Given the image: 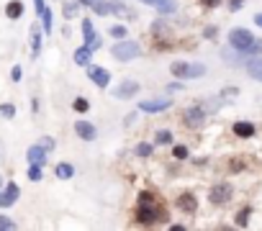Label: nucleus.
<instances>
[{"label": "nucleus", "mask_w": 262, "mask_h": 231, "mask_svg": "<svg viewBox=\"0 0 262 231\" xmlns=\"http://www.w3.org/2000/svg\"><path fill=\"white\" fill-rule=\"evenodd\" d=\"M137 93H141V85L137 80H121L113 90V98H119V100H131Z\"/></svg>", "instance_id": "obj_9"}, {"label": "nucleus", "mask_w": 262, "mask_h": 231, "mask_svg": "<svg viewBox=\"0 0 262 231\" xmlns=\"http://www.w3.org/2000/svg\"><path fill=\"white\" fill-rule=\"evenodd\" d=\"M201 3H203L206 8H216V5H219V0H201Z\"/></svg>", "instance_id": "obj_41"}, {"label": "nucleus", "mask_w": 262, "mask_h": 231, "mask_svg": "<svg viewBox=\"0 0 262 231\" xmlns=\"http://www.w3.org/2000/svg\"><path fill=\"white\" fill-rule=\"evenodd\" d=\"M188 154H191V152H188V147H185V144L173 147V157H175V159H188Z\"/></svg>", "instance_id": "obj_31"}, {"label": "nucleus", "mask_w": 262, "mask_h": 231, "mask_svg": "<svg viewBox=\"0 0 262 231\" xmlns=\"http://www.w3.org/2000/svg\"><path fill=\"white\" fill-rule=\"evenodd\" d=\"M152 149H155V144H149V141H139L137 149H134V154H137V157H149Z\"/></svg>", "instance_id": "obj_24"}, {"label": "nucleus", "mask_w": 262, "mask_h": 231, "mask_svg": "<svg viewBox=\"0 0 262 231\" xmlns=\"http://www.w3.org/2000/svg\"><path fill=\"white\" fill-rule=\"evenodd\" d=\"M231 195H234V188L229 182H216L209 190V200L213 203V206H224V203L231 200Z\"/></svg>", "instance_id": "obj_6"}, {"label": "nucleus", "mask_w": 262, "mask_h": 231, "mask_svg": "<svg viewBox=\"0 0 262 231\" xmlns=\"http://www.w3.org/2000/svg\"><path fill=\"white\" fill-rule=\"evenodd\" d=\"M18 198H21V188H18V182H5L3 190H0V208L16 206Z\"/></svg>", "instance_id": "obj_10"}, {"label": "nucleus", "mask_w": 262, "mask_h": 231, "mask_svg": "<svg viewBox=\"0 0 262 231\" xmlns=\"http://www.w3.org/2000/svg\"><path fill=\"white\" fill-rule=\"evenodd\" d=\"M247 75L252 80H257V82H262V57H255L252 54V59H247Z\"/></svg>", "instance_id": "obj_19"}, {"label": "nucleus", "mask_w": 262, "mask_h": 231, "mask_svg": "<svg viewBox=\"0 0 262 231\" xmlns=\"http://www.w3.org/2000/svg\"><path fill=\"white\" fill-rule=\"evenodd\" d=\"M111 54H113V59H119V62H131V59H139V57H141V44L129 41V39H119V41L113 44Z\"/></svg>", "instance_id": "obj_3"}, {"label": "nucleus", "mask_w": 262, "mask_h": 231, "mask_svg": "<svg viewBox=\"0 0 262 231\" xmlns=\"http://www.w3.org/2000/svg\"><path fill=\"white\" fill-rule=\"evenodd\" d=\"M175 206L183 211V213H195L198 211V198L193 193H180L175 198Z\"/></svg>", "instance_id": "obj_14"}, {"label": "nucleus", "mask_w": 262, "mask_h": 231, "mask_svg": "<svg viewBox=\"0 0 262 231\" xmlns=\"http://www.w3.org/2000/svg\"><path fill=\"white\" fill-rule=\"evenodd\" d=\"M157 198H155V193L152 190H141L139 193V198H137V203H155Z\"/></svg>", "instance_id": "obj_35"}, {"label": "nucleus", "mask_w": 262, "mask_h": 231, "mask_svg": "<svg viewBox=\"0 0 262 231\" xmlns=\"http://www.w3.org/2000/svg\"><path fill=\"white\" fill-rule=\"evenodd\" d=\"M93 13L95 16H108V13H131V8H126L123 3H119V0H113V3H108V0H95L93 5Z\"/></svg>", "instance_id": "obj_7"}, {"label": "nucleus", "mask_w": 262, "mask_h": 231, "mask_svg": "<svg viewBox=\"0 0 262 231\" xmlns=\"http://www.w3.org/2000/svg\"><path fill=\"white\" fill-rule=\"evenodd\" d=\"M155 144H173V131H167V129H162L157 131V136H155Z\"/></svg>", "instance_id": "obj_25"}, {"label": "nucleus", "mask_w": 262, "mask_h": 231, "mask_svg": "<svg viewBox=\"0 0 262 231\" xmlns=\"http://www.w3.org/2000/svg\"><path fill=\"white\" fill-rule=\"evenodd\" d=\"M245 54H249V57H252V54H262V39H255V41H252Z\"/></svg>", "instance_id": "obj_34"}, {"label": "nucleus", "mask_w": 262, "mask_h": 231, "mask_svg": "<svg viewBox=\"0 0 262 231\" xmlns=\"http://www.w3.org/2000/svg\"><path fill=\"white\" fill-rule=\"evenodd\" d=\"M31 33H29V41H31V59H39V54H41V44H44V39H41V29H39V23H34L31 29H29Z\"/></svg>", "instance_id": "obj_15"}, {"label": "nucleus", "mask_w": 262, "mask_h": 231, "mask_svg": "<svg viewBox=\"0 0 262 231\" xmlns=\"http://www.w3.org/2000/svg\"><path fill=\"white\" fill-rule=\"evenodd\" d=\"M77 8H80L77 0H75V3H67L65 11H62V13H65V18H75V16H77Z\"/></svg>", "instance_id": "obj_32"}, {"label": "nucleus", "mask_w": 262, "mask_h": 231, "mask_svg": "<svg viewBox=\"0 0 262 231\" xmlns=\"http://www.w3.org/2000/svg\"><path fill=\"white\" fill-rule=\"evenodd\" d=\"M72 108H75L77 113H87L90 111V103L85 100V98H75V100H72Z\"/></svg>", "instance_id": "obj_28"}, {"label": "nucleus", "mask_w": 262, "mask_h": 231, "mask_svg": "<svg viewBox=\"0 0 262 231\" xmlns=\"http://www.w3.org/2000/svg\"><path fill=\"white\" fill-rule=\"evenodd\" d=\"M134 216H137L139 226H155V224H165L167 221V211L162 208L157 200L155 203H137Z\"/></svg>", "instance_id": "obj_1"}, {"label": "nucleus", "mask_w": 262, "mask_h": 231, "mask_svg": "<svg viewBox=\"0 0 262 231\" xmlns=\"http://www.w3.org/2000/svg\"><path fill=\"white\" fill-rule=\"evenodd\" d=\"M206 39H216V29H206Z\"/></svg>", "instance_id": "obj_42"}, {"label": "nucleus", "mask_w": 262, "mask_h": 231, "mask_svg": "<svg viewBox=\"0 0 262 231\" xmlns=\"http://www.w3.org/2000/svg\"><path fill=\"white\" fill-rule=\"evenodd\" d=\"M39 18H41V31H44V33H52V29H54V16H52V8H44V11L39 13Z\"/></svg>", "instance_id": "obj_23"}, {"label": "nucleus", "mask_w": 262, "mask_h": 231, "mask_svg": "<svg viewBox=\"0 0 262 231\" xmlns=\"http://www.w3.org/2000/svg\"><path fill=\"white\" fill-rule=\"evenodd\" d=\"M249 224V208H242L237 213V226H247Z\"/></svg>", "instance_id": "obj_33"}, {"label": "nucleus", "mask_w": 262, "mask_h": 231, "mask_svg": "<svg viewBox=\"0 0 262 231\" xmlns=\"http://www.w3.org/2000/svg\"><path fill=\"white\" fill-rule=\"evenodd\" d=\"M34 8H36V16H39L44 8H47V0H34Z\"/></svg>", "instance_id": "obj_39"}, {"label": "nucleus", "mask_w": 262, "mask_h": 231, "mask_svg": "<svg viewBox=\"0 0 262 231\" xmlns=\"http://www.w3.org/2000/svg\"><path fill=\"white\" fill-rule=\"evenodd\" d=\"M87 77H90V82L98 85L101 90H105V87L111 85V72H108L105 67H90L87 69Z\"/></svg>", "instance_id": "obj_12"}, {"label": "nucleus", "mask_w": 262, "mask_h": 231, "mask_svg": "<svg viewBox=\"0 0 262 231\" xmlns=\"http://www.w3.org/2000/svg\"><path fill=\"white\" fill-rule=\"evenodd\" d=\"M141 3H144V5H155L162 16H170V13L177 11V3H175V0H141Z\"/></svg>", "instance_id": "obj_17"}, {"label": "nucleus", "mask_w": 262, "mask_h": 231, "mask_svg": "<svg viewBox=\"0 0 262 231\" xmlns=\"http://www.w3.org/2000/svg\"><path fill=\"white\" fill-rule=\"evenodd\" d=\"M39 147L47 149V152H54V147H57V144H54L52 136H41V139H39Z\"/></svg>", "instance_id": "obj_36"}, {"label": "nucleus", "mask_w": 262, "mask_h": 231, "mask_svg": "<svg viewBox=\"0 0 262 231\" xmlns=\"http://www.w3.org/2000/svg\"><path fill=\"white\" fill-rule=\"evenodd\" d=\"M167 108H173V98H147V100L139 103L141 113H162Z\"/></svg>", "instance_id": "obj_8"}, {"label": "nucleus", "mask_w": 262, "mask_h": 231, "mask_svg": "<svg viewBox=\"0 0 262 231\" xmlns=\"http://www.w3.org/2000/svg\"><path fill=\"white\" fill-rule=\"evenodd\" d=\"M108 33H111V36H113L116 41H119V39H126V33H129V29H126L123 23H116V26H111V31H108Z\"/></svg>", "instance_id": "obj_27"}, {"label": "nucleus", "mask_w": 262, "mask_h": 231, "mask_svg": "<svg viewBox=\"0 0 262 231\" xmlns=\"http://www.w3.org/2000/svg\"><path fill=\"white\" fill-rule=\"evenodd\" d=\"M5 16H8L11 21L21 18V16H23V3H21V0H11V3L5 5Z\"/></svg>", "instance_id": "obj_22"}, {"label": "nucleus", "mask_w": 262, "mask_h": 231, "mask_svg": "<svg viewBox=\"0 0 262 231\" xmlns=\"http://www.w3.org/2000/svg\"><path fill=\"white\" fill-rule=\"evenodd\" d=\"M165 90H167V93H177V90H183V82H170Z\"/></svg>", "instance_id": "obj_38"}, {"label": "nucleus", "mask_w": 262, "mask_h": 231, "mask_svg": "<svg viewBox=\"0 0 262 231\" xmlns=\"http://www.w3.org/2000/svg\"><path fill=\"white\" fill-rule=\"evenodd\" d=\"M44 177V167L41 165H29V180L31 182H39Z\"/></svg>", "instance_id": "obj_26"}, {"label": "nucleus", "mask_w": 262, "mask_h": 231, "mask_svg": "<svg viewBox=\"0 0 262 231\" xmlns=\"http://www.w3.org/2000/svg\"><path fill=\"white\" fill-rule=\"evenodd\" d=\"M77 3H80V5H93L95 0H77Z\"/></svg>", "instance_id": "obj_44"}, {"label": "nucleus", "mask_w": 262, "mask_h": 231, "mask_svg": "<svg viewBox=\"0 0 262 231\" xmlns=\"http://www.w3.org/2000/svg\"><path fill=\"white\" fill-rule=\"evenodd\" d=\"M0 116H3V118H13V116H16V105L13 103H0Z\"/></svg>", "instance_id": "obj_29"}, {"label": "nucleus", "mask_w": 262, "mask_h": 231, "mask_svg": "<svg viewBox=\"0 0 262 231\" xmlns=\"http://www.w3.org/2000/svg\"><path fill=\"white\" fill-rule=\"evenodd\" d=\"M21 77H23V69H21V65H13V69H11V80H13V82H18Z\"/></svg>", "instance_id": "obj_37"}, {"label": "nucleus", "mask_w": 262, "mask_h": 231, "mask_svg": "<svg viewBox=\"0 0 262 231\" xmlns=\"http://www.w3.org/2000/svg\"><path fill=\"white\" fill-rule=\"evenodd\" d=\"M13 229H18V224L13 218H8V216H0V231H13Z\"/></svg>", "instance_id": "obj_30"}, {"label": "nucleus", "mask_w": 262, "mask_h": 231, "mask_svg": "<svg viewBox=\"0 0 262 231\" xmlns=\"http://www.w3.org/2000/svg\"><path fill=\"white\" fill-rule=\"evenodd\" d=\"M3 185H5V182H3V175H0V188H3Z\"/></svg>", "instance_id": "obj_45"}, {"label": "nucleus", "mask_w": 262, "mask_h": 231, "mask_svg": "<svg viewBox=\"0 0 262 231\" xmlns=\"http://www.w3.org/2000/svg\"><path fill=\"white\" fill-rule=\"evenodd\" d=\"M26 159H29V165H47V159H49V152L47 149H41L39 144H34L29 147V152H26Z\"/></svg>", "instance_id": "obj_16"}, {"label": "nucleus", "mask_w": 262, "mask_h": 231, "mask_svg": "<svg viewBox=\"0 0 262 231\" xmlns=\"http://www.w3.org/2000/svg\"><path fill=\"white\" fill-rule=\"evenodd\" d=\"M95 51L87 47V44H83V47H77L75 49V54H72V59H75V65H80V67H87L90 65V57H93Z\"/></svg>", "instance_id": "obj_18"}, {"label": "nucleus", "mask_w": 262, "mask_h": 231, "mask_svg": "<svg viewBox=\"0 0 262 231\" xmlns=\"http://www.w3.org/2000/svg\"><path fill=\"white\" fill-rule=\"evenodd\" d=\"M255 23H257L260 29H262V13H257V16H255Z\"/></svg>", "instance_id": "obj_43"}, {"label": "nucleus", "mask_w": 262, "mask_h": 231, "mask_svg": "<svg viewBox=\"0 0 262 231\" xmlns=\"http://www.w3.org/2000/svg\"><path fill=\"white\" fill-rule=\"evenodd\" d=\"M231 131H234L239 139H249V136H255V123H249V121H237V123L231 126Z\"/></svg>", "instance_id": "obj_20"}, {"label": "nucleus", "mask_w": 262, "mask_h": 231, "mask_svg": "<svg viewBox=\"0 0 262 231\" xmlns=\"http://www.w3.org/2000/svg\"><path fill=\"white\" fill-rule=\"evenodd\" d=\"M242 3H245V0H231V3H229V8H231V11H239V8H242Z\"/></svg>", "instance_id": "obj_40"}, {"label": "nucleus", "mask_w": 262, "mask_h": 231, "mask_svg": "<svg viewBox=\"0 0 262 231\" xmlns=\"http://www.w3.org/2000/svg\"><path fill=\"white\" fill-rule=\"evenodd\" d=\"M80 26H83V39H85V44H87V47L93 49V51H98V49L103 47V39L95 33L93 21H90V18H83V21H80Z\"/></svg>", "instance_id": "obj_11"}, {"label": "nucleus", "mask_w": 262, "mask_h": 231, "mask_svg": "<svg viewBox=\"0 0 262 231\" xmlns=\"http://www.w3.org/2000/svg\"><path fill=\"white\" fill-rule=\"evenodd\" d=\"M206 118H209V111L203 108V103L191 105V108L183 111V123H185V126H191V129H201L206 123Z\"/></svg>", "instance_id": "obj_4"}, {"label": "nucleus", "mask_w": 262, "mask_h": 231, "mask_svg": "<svg viewBox=\"0 0 262 231\" xmlns=\"http://www.w3.org/2000/svg\"><path fill=\"white\" fill-rule=\"evenodd\" d=\"M54 172H57L59 180H72V177H75V165H70V162H59L57 167H54Z\"/></svg>", "instance_id": "obj_21"}, {"label": "nucleus", "mask_w": 262, "mask_h": 231, "mask_svg": "<svg viewBox=\"0 0 262 231\" xmlns=\"http://www.w3.org/2000/svg\"><path fill=\"white\" fill-rule=\"evenodd\" d=\"M170 75L175 80H198L206 75V65L201 62H185V59H177L170 65Z\"/></svg>", "instance_id": "obj_2"}, {"label": "nucleus", "mask_w": 262, "mask_h": 231, "mask_svg": "<svg viewBox=\"0 0 262 231\" xmlns=\"http://www.w3.org/2000/svg\"><path fill=\"white\" fill-rule=\"evenodd\" d=\"M252 41H255V33L247 31V29H231L229 31V44L239 51V54H245Z\"/></svg>", "instance_id": "obj_5"}, {"label": "nucleus", "mask_w": 262, "mask_h": 231, "mask_svg": "<svg viewBox=\"0 0 262 231\" xmlns=\"http://www.w3.org/2000/svg\"><path fill=\"white\" fill-rule=\"evenodd\" d=\"M75 134L83 139V141H95V139H98V129H95V123L77 118V121H75Z\"/></svg>", "instance_id": "obj_13"}]
</instances>
